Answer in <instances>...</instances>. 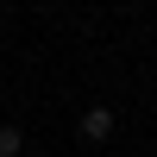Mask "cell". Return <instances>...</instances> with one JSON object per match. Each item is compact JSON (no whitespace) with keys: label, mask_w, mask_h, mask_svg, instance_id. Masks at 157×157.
<instances>
[{"label":"cell","mask_w":157,"mask_h":157,"mask_svg":"<svg viewBox=\"0 0 157 157\" xmlns=\"http://www.w3.org/2000/svg\"><path fill=\"white\" fill-rule=\"evenodd\" d=\"M75 132H82L88 145H107V138H113V107H101V101L82 107V126H75Z\"/></svg>","instance_id":"obj_1"},{"label":"cell","mask_w":157,"mask_h":157,"mask_svg":"<svg viewBox=\"0 0 157 157\" xmlns=\"http://www.w3.org/2000/svg\"><path fill=\"white\" fill-rule=\"evenodd\" d=\"M25 151V132H19V126H0V157H19Z\"/></svg>","instance_id":"obj_2"}]
</instances>
